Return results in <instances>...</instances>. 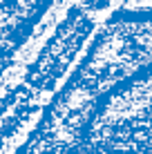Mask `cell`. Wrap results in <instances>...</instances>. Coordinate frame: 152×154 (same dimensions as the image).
Here are the masks:
<instances>
[{
    "instance_id": "6da1fadb",
    "label": "cell",
    "mask_w": 152,
    "mask_h": 154,
    "mask_svg": "<svg viewBox=\"0 0 152 154\" xmlns=\"http://www.w3.org/2000/svg\"><path fill=\"white\" fill-rule=\"evenodd\" d=\"M81 154H152V63L98 98L83 130Z\"/></svg>"
},
{
    "instance_id": "7a4b0ae2",
    "label": "cell",
    "mask_w": 152,
    "mask_h": 154,
    "mask_svg": "<svg viewBox=\"0 0 152 154\" xmlns=\"http://www.w3.org/2000/svg\"><path fill=\"white\" fill-rule=\"evenodd\" d=\"M107 25H152V0H85Z\"/></svg>"
}]
</instances>
